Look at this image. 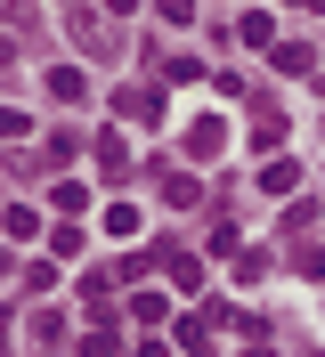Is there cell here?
<instances>
[{
	"label": "cell",
	"instance_id": "obj_14",
	"mask_svg": "<svg viewBox=\"0 0 325 357\" xmlns=\"http://www.w3.org/2000/svg\"><path fill=\"white\" fill-rule=\"evenodd\" d=\"M317 66V49H301V41H277V73H309Z\"/></svg>",
	"mask_w": 325,
	"mask_h": 357
},
{
	"label": "cell",
	"instance_id": "obj_1",
	"mask_svg": "<svg viewBox=\"0 0 325 357\" xmlns=\"http://www.w3.org/2000/svg\"><path fill=\"white\" fill-rule=\"evenodd\" d=\"M114 114H130V122H147V130H154V122L171 114V106H163V82H130L122 98H114Z\"/></svg>",
	"mask_w": 325,
	"mask_h": 357
},
{
	"label": "cell",
	"instance_id": "obj_17",
	"mask_svg": "<svg viewBox=\"0 0 325 357\" xmlns=\"http://www.w3.org/2000/svg\"><path fill=\"white\" fill-rule=\"evenodd\" d=\"M24 130H33V122H24V106H0V138H8V146H24Z\"/></svg>",
	"mask_w": 325,
	"mask_h": 357
},
{
	"label": "cell",
	"instance_id": "obj_13",
	"mask_svg": "<svg viewBox=\"0 0 325 357\" xmlns=\"http://www.w3.org/2000/svg\"><path fill=\"white\" fill-rule=\"evenodd\" d=\"M106 236H122V244L138 236V203H106Z\"/></svg>",
	"mask_w": 325,
	"mask_h": 357
},
{
	"label": "cell",
	"instance_id": "obj_9",
	"mask_svg": "<svg viewBox=\"0 0 325 357\" xmlns=\"http://www.w3.org/2000/svg\"><path fill=\"white\" fill-rule=\"evenodd\" d=\"M260 187H268V195H293V187H301V171H293V155H284V162H268V171H260Z\"/></svg>",
	"mask_w": 325,
	"mask_h": 357
},
{
	"label": "cell",
	"instance_id": "obj_4",
	"mask_svg": "<svg viewBox=\"0 0 325 357\" xmlns=\"http://www.w3.org/2000/svg\"><path fill=\"white\" fill-rule=\"evenodd\" d=\"M163 203H171V211H195V203H203V178L195 171H163Z\"/></svg>",
	"mask_w": 325,
	"mask_h": 357
},
{
	"label": "cell",
	"instance_id": "obj_19",
	"mask_svg": "<svg viewBox=\"0 0 325 357\" xmlns=\"http://www.w3.org/2000/svg\"><path fill=\"white\" fill-rule=\"evenodd\" d=\"M24 17V0H0V24H17Z\"/></svg>",
	"mask_w": 325,
	"mask_h": 357
},
{
	"label": "cell",
	"instance_id": "obj_2",
	"mask_svg": "<svg viewBox=\"0 0 325 357\" xmlns=\"http://www.w3.org/2000/svg\"><path fill=\"white\" fill-rule=\"evenodd\" d=\"M212 155H228V122H219V114L187 130V162H212Z\"/></svg>",
	"mask_w": 325,
	"mask_h": 357
},
{
	"label": "cell",
	"instance_id": "obj_6",
	"mask_svg": "<svg viewBox=\"0 0 325 357\" xmlns=\"http://www.w3.org/2000/svg\"><path fill=\"white\" fill-rule=\"evenodd\" d=\"M236 41H252V49H277V17H268V8H244Z\"/></svg>",
	"mask_w": 325,
	"mask_h": 357
},
{
	"label": "cell",
	"instance_id": "obj_16",
	"mask_svg": "<svg viewBox=\"0 0 325 357\" xmlns=\"http://www.w3.org/2000/svg\"><path fill=\"white\" fill-rule=\"evenodd\" d=\"M49 252H57V260H73V252H82V227H73V220L49 227Z\"/></svg>",
	"mask_w": 325,
	"mask_h": 357
},
{
	"label": "cell",
	"instance_id": "obj_7",
	"mask_svg": "<svg viewBox=\"0 0 325 357\" xmlns=\"http://www.w3.org/2000/svg\"><path fill=\"white\" fill-rule=\"evenodd\" d=\"M82 89H89V73H82V66H49V98H57V106H73Z\"/></svg>",
	"mask_w": 325,
	"mask_h": 357
},
{
	"label": "cell",
	"instance_id": "obj_20",
	"mask_svg": "<svg viewBox=\"0 0 325 357\" xmlns=\"http://www.w3.org/2000/svg\"><path fill=\"white\" fill-rule=\"evenodd\" d=\"M301 8H325V0H301Z\"/></svg>",
	"mask_w": 325,
	"mask_h": 357
},
{
	"label": "cell",
	"instance_id": "obj_10",
	"mask_svg": "<svg viewBox=\"0 0 325 357\" xmlns=\"http://www.w3.org/2000/svg\"><path fill=\"white\" fill-rule=\"evenodd\" d=\"M82 357H122V333H114V325H89V333H82Z\"/></svg>",
	"mask_w": 325,
	"mask_h": 357
},
{
	"label": "cell",
	"instance_id": "obj_15",
	"mask_svg": "<svg viewBox=\"0 0 325 357\" xmlns=\"http://www.w3.org/2000/svg\"><path fill=\"white\" fill-rule=\"evenodd\" d=\"M122 162H130V155H122V138H114V130H98V171H106V178H122Z\"/></svg>",
	"mask_w": 325,
	"mask_h": 357
},
{
	"label": "cell",
	"instance_id": "obj_3",
	"mask_svg": "<svg viewBox=\"0 0 325 357\" xmlns=\"http://www.w3.org/2000/svg\"><path fill=\"white\" fill-rule=\"evenodd\" d=\"M154 252H163V268H171V284H179V292H195V284H203V260H195L187 244H154Z\"/></svg>",
	"mask_w": 325,
	"mask_h": 357
},
{
	"label": "cell",
	"instance_id": "obj_5",
	"mask_svg": "<svg viewBox=\"0 0 325 357\" xmlns=\"http://www.w3.org/2000/svg\"><path fill=\"white\" fill-rule=\"evenodd\" d=\"M122 317H138L147 333H163V325H171V301H163V292H130V309H122Z\"/></svg>",
	"mask_w": 325,
	"mask_h": 357
},
{
	"label": "cell",
	"instance_id": "obj_8",
	"mask_svg": "<svg viewBox=\"0 0 325 357\" xmlns=\"http://www.w3.org/2000/svg\"><path fill=\"white\" fill-rule=\"evenodd\" d=\"M0 227H8L17 244H33V236H41V211H33V203H8V211H0Z\"/></svg>",
	"mask_w": 325,
	"mask_h": 357
},
{
	"label": "cell",
	"instance_id": "obj_11",
	"mask_svg": "<svg viewBox=\"0 0 325 357\" xmlns=\"http://www.w3.org/2000/svg\"><path fill=\"white\" fill-rule=\"evenodd\" d=\"M65 24H73V41H82V49H106V24L89 17V8H73V17H65Z\"/></svg>",
	"mask_w": 325,
	"mask_h": 357
},
{
	"label": "cell",
	"instance_id": "obj_18",
	"mask_svg": "<svg viewBox=\"0 0 325 357\" xmlns=\"http://www.w3.org/2000/svg\"><path fill=\"white\" fill-rule=\"evenodd\" d=\"M163 8V24H195V0H154Z\"/></svg>",
	"mask_w": 325,
	"mask_h": 357
},
{
	"label": "cell",
	"instance_id": "obj_12",
	"mask_svg": "<svg viewBox=\"0 0 325 357\" xmlns=\"http://www.w3.org/2000/svg\"><path fill=\"white\" fill-rule=\"evenodd\" d=\"M179 349H187V357H212V325H203V317H187V325H179Z\"/></svg>",
	"mask_w": 325,
	"mask_h": 357
}]
</instances>
